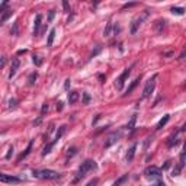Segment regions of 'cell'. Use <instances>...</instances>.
Returning <instances> with one entry per match:
<instances>
[{"mask_svg": "<svg viewBox=\"0 0 186 186\" xmlns=\"http://www.w3.org/2000/svg\"><path fill=\"white\" fill-rule=\"evenodd\" d=\"M13 15V10H10V9H7V10H4V12H2V19H0V23L3 25L4 22H6L7 19H9L10 16Z\"/></svg>", "mask_w": 186, "mask_h": 186, "instance_id": "cell-14", "label": "cell"}, {"mask_svg": "<svg viewBox=\"0 0 186 186\" xmlns=\"http://www.w3.org/2000/svg\"><path fill=\"white\" fill-rule=\"evenodd\" d=\"M121 135H122V132L121 131H115V132H112L111 135L108 137V140H106V142H105V148H109L111 146H113L116 141H118L119 138H121Z\"/></svg>", "mask_w": 186, "mask_h": 186, "instance_id": "cell-7", "label": "cell"}, {"mask_svg": "<svg viewBox=\"0 0 186 186\" xmlns=\"http://www.w3.org/2000/svg\"><path fill=\"white\" fill-rule=\"evenodd\" d=\"M0 182L2 183H20V179L16 176H10V175H6V173H0Z\"/></svg>", "mask_w": 186, "mask_h": 186, "instance_id": "cell-8", "label": "cell"}, {"mask_svg": "<svg viewBox=\"0 0 186 186\" xmlns=\"http://www.w3.org/2000/svg\"><path fill=\"white\" fill-rule=\"evenodd\" d=\"M138 83H140V77H137L135 80L132 81L131 85H129V87L127 89V93H125V96H127V95H131V93H132V90H134V89H135L137 86H138Z\"/></svg>", "mask_w": 186, "mask_h": 186, "instance_id": "cell-18", "label": "cell"}, {"mask_svg": "<svg viewBox=\"0 0 186 186\" xmlns=\"http://www.w3.org/2000/svg\"><path fill=\"white\" fill-rule=\"evenodd\" d=\"M98 182H99V179H98V177H95V179H92L86 186H96V185H98Z\"/></svg>", "mask_w": 186, "mask_h": 186, "instance_id": "cell-34", "label": "cell"}, {"mask_svg": "<svg viewBox=\"0 0 186 186\" xmlns=\"http://www.w3.org/2000/svg\"><path fill=\"white\" fill-rule=\"evenodd\" d=\"M16 106H17V100H16V99H10V100H9V108L15 109Z\"/></svg>", "mask_w": 186, "mask_h": 186, "instance_id": "cell-32", "label": "cell"}, {"mask_svg": "<svg viewBox=\"0 0 186 186\" xmlns=\"http://www.w3.org/2000/svg\"><path fill=\"white\" fill-rule=\"evenodd\" d=\"M169 119H170V115H164V116H163V118L159 121V124H157L156 129H161L163 127H164V125L167 124V122H169Z\"/></svg>", "mask_w": 186, "mask_h": 186, "instance_id": "cell-16", "label": "cell"}, {"mask_svg": "<svg viewBox=\"0 0 186 186\" xmlns=\"http://www.w3.org/2000/svg\"><path fill=\"white\" fill-rule=\"evenodd\" d=\"M137 3H125L124 6H122V10H125V9H128V7H132V6H135Z\"/></svg>", "mask_w": 186, "mask_h": 186, "instance_id": "cell-38", "label": "cell"}, {"mask_svg": "<svg viewBox=\"0 0 186 186\" xmlns=\"http://www.w3.org/2000/svg\"><path fill=\"white\" fill-rule=\"evenodd\" d=\"M111 29H112V22H109L105 28V37H109V35H111Z\"/></svg>", "mask_w": 186, "mask_h": 186, "instance_id": "cell-31", "label": "cell"}, {"mask_svg": "<svg viewBox=\"0 0 186 186\" xmlns=\"http://www.w3.org/2000/svg\"><path fill=\"white\" fill-rule=\"evenodd\" d=\"M41 22H42V15L38 13L37 16H35V23H34V35H38L39 34V28H41Z\"/></svg>", "mask_w": 186, "mask_h": 186, "instance_id": "cell-10", "label": "cell"}, {"mask_svg": "<svg viewBox=\"0 0 186 186\" xmlns=\"http://www.w3.org/2000/svg\"><path fill=\"white\" fill-rule=\"evenodd\" d=\"M135 122H137V113H134V115L131 116V119L128 121V124H127V129L132 131V129H134V127H135Z\"/></svg>", "mask_w": 186, "mask_h": 186, "instance_id": "cell-19", "label": "cell"}, {"mask_svg": "<svg viewBox=\"0 0 186 186\" xmlns=\"http://www.w3.org/2000/svg\"><path fill=\"white\" fill-rule=\"evenodd\" d=\"M55 32H57V31H55V29H51V31H50V34H48V41H47V45H48V47H51V45L54 44Z\"/></svg>", "mask_w": 186, "mask_h": 186, "instance_id": "cell-20", "label": "cell"}, {"mask_svg": "<svg viewBox=\"0 0 186 186\" xmlns=\"http://www.w3.org/2000/svg\"><path fill=\"white\" fill-rule=\"evenodd\" d=\"M96 167H98V164H96V161L95 160H90V159H87L85 163H81V166L79 167V170H77V173H76V177L73 179V183H77V182H80L83 177L87 175L90 170H95Z\"/></svg>", "mask_w": 186, "mask_h": 186, "instance_id": "cell-1", "label": "cell"}, {"mask_svg": "<svg viewBox=\"0 0 186 186\" xmlns=\"http://www.w3.org/2000/svg\"><path fill=\"white\" fill-rule=\"evenodd\" d=\"M19 65H20V61H19V58H13V60H12V65H10L9 79H12L15 74H16V71H17V68H19Z\"/></svg>", "mask_w": 186, "mask_h": 186, "instance_id": "cell-9", "label": "cell"}, {"mask_svg": "<svg viewBox=\"0 0 186 186\" xmlns=\"http://www.w3.org/2000/svg\"><path fill=\"white\" fill-rule=\"evenodd\" d=\"M41 121H42V116H39V118H38L37 121L34 122V125H39V124H41Z\"/></svg>", "mask_w": 186, "mask_h": 186, "instance_id": "cell-41", "label": "cell"}, {"mask_svg": "<svg viewBox=\"0 0 186 186\" xmlns=\"http://www.w3.org/2000/svg\"><path fill=\"white\" fill-rule=\"evenodd\" d=\"M164 26H166V22H164V20H156V23H154V29H156L157 34H161Z\"/></svg>", "mask_w": 186, "mask_h": 186, "instance_id": "cell-13", "label": "cell"}, {"mask_svg": "<svg viewBox=\"0 0 186 186\" xmlns=\"http://www.w3.org/2000/svg\"><path fill=\"white\" fill-rule=\"evenodd\" d=\"M100 116H102V115H96V118H95V119H93V125H95L96 122H98V121H99V119H100Z\"/></svg>", "mask_w": 186, "mask_h": 186, "instance_id": "cell-45", "label": "cell"}, {"mask_svg": "<svg viewBox=\"0 0 186 186\" xmlns=\"http://www.w3.org/2000/svg\"><path fill=\"white\" fill-rule=\"evenodd\" d=\"M144 175H146V177H148V179H157V177L161 176V169H159V167H156V166H150L144 170Z\"/></svg>", "mask_w": 186, "mask_h": 186, "instance_id": "cell-5", "label": "cell"}, {"mask_svg": "<svg viewBox=\"0 0 186 186\" xmlns=\"http://www.w3.org/2000/svg\"><path fill=\"white\" fill-rule=\"evenodd\" d=\"M4 65H6V57H2V64H0V67L3 68Z\"/></svg>", "mask_w": 186, "mask_h": 186, "instance_id": "cell-40", "label": "cell"}, {"mask_svg": "<svg viewBox=\"0 0 186 186\" xmlns=\"http://www.w3.org/2000/svg\"><path fill=\"white\" fill-rule=\"evenodd\" d=\"M119 32H121V26H119V23H115L113 25V35H118Z\"/></svg>", "mask_w": 186, "mask_h": 186, "instance_id": "cell-33", "label": "cell"}, {"mask_svg": "<svg viewBox=\"0 0 186 186\" xmlns=\"http://www.w3.org/2000/svg\"><path fill=\"white\" fill-rule=\"evenodd\" d=\"M186 58V47L183 48V51L180 52V55H179V60H185Z\"/></svg>", "mask_w": 186, "mask_h": 186, "instance_id": "cell-37", "label": "cell"}, {"mask_svg": "<svg viewBox=\"0 0 186 186\" xmlns=\"http://www.w3.org/2000/svg\"><path fill=\"white\" fill-rule=\"evenodd\" d=\"M32 61H34V64L38 65V67L42 64V60H41V57H38V55H34V57H32Z\"/></svg>", "mask_w": 186, "mask_h": 186, "instance_id": "cell-29", "label": "cell"}, {"mask_svg": "<svg viewBox=\"0 0 186 186\" xmlns=\"http://www.w3.org/2000/svg\"><path fill=\"white\" fill-rule=\"evenodd\" d=\"M10 35H13V37H17L19 35V22H15L12 29H10Z\"/></svg>", "mask_w": 186, "mask_h": 186, "instance_id": "cell-25", "label": "cell"}, {"mask_svg": "<svg viewBox=\"0 0 186 186\" xmlns=\"http://www.w3.org/2000/svg\"><path fill=\"white\" fill-rule=\"evenodd\" d=\"M153 186H166V185H164V182H161V180H160V182L154 183V185H153Z\"/></svg>", "mask_w": 186, "mask_h": 186, "instance_id": "cell-43", "label": "cell"}, {"mask_svg": "<svg viewBox=\"0 0 186 186\" xmlns=\"http://www.w3.org/2000/svg\"><path fill=\"white\" fill-rule=\"evenodd\" d=\"M55 142H57L55 140H54L52 142H48L47 146L44 147V150H42V156H47V154H50V153H51V150H52V147L55 146Z\"/></svg>", "mask_w": 186, "mask_h": 186, "instance_id": "cell-17", "label": "cell"}, {"mask_svg": "<svg viewBox=\"0 0 186 186\" xmlns=\"http://www.w3.org/2000/svg\"><path fill=\"white\" fill-rule=\"evenodd\" d=\"M47 111H48V103H44V105H42V109H41V113L44 115Z\"/></svg>", "mask_w": 186, "mask_h": 186, "instance_id": "cell-39", "label": "cell"}, {"mask_svg": "<svg viewBox=\"0 0 186 186\" xmlns=\"http://www.w3.org/2000/svg\"><path fill=\"white\" fill-rule=\"evenodd\" d=\"M37 77H38V74H37V71H34V73H31L29 74V77H28V83H29L31 86L35 83V80H37Z\"/></svg>", "mask_w": 186, "mask_h": 186, "instance_id": "cell-26", "label": "cell"}, {"mask_svg": "<svg viewBox=\"0 0 186 186\" xmlns=\"http://www.w3.org/2000/svg\"><path fill=\"white\" fill-rule=\"evenodd\" d=\"M177 142H179V140H177V132H175V134H173V135L169 138V141H167V147H169V148H172L173 146H176Z\"/></svg>", "mask_w": 186, "mask_h": 186, "instance_id": "cell-15", "label": "cell"}, {"mask_svg": "<svg viewBox=\"0 0 186 186\" xmlns=\"http://www.w3.org/2000/svg\"><path fill=\"white\" fill-rule=\"evenodd\" d=\"M147 15H148V10H146V13L142 15L141 17H137V19H134L132 20V23H131V34L134 35V34H137V31H138V28H140V25L142 23V20L147 17Z\"/></svg>", "mask_w": 186, "mask_h": 186, "instance_id": "cell-6", "label": "cell"}, {"mask_svg": "<svg viewBox=\"0 0 186 186\" xmlns=\"http://www.w3.org/2000/svg\"><path fill=\"white\" fill-rule=\"evenodd\" d=\"M79 100V92H70L68 93V102L70 103H76Z\"/></svg>", "mask_w": 186, "mask_h": 186, "instance_id": "cell-21", "label": "cell"}, {"mask_svg": "<svg viewBox=\"0 0 186 186\" xmlns=\"http://www.w3.org/2000/svg\"><path fill=\"white\" fill-rule=\"evenodd\" d=\"M65 129H67V125H61V127H60V129H58L57 134H55V141H58V140H60L61 137L64 135Z\"/></svg>", "mask_w": 186, "mask_h": 186, "instance_id": "cell-24", "label": "cell"}, {"mask_svg": "<svg viewBox=\"0 0 186 186\" xmlns=\"http://www.w3.org/2000/svg\"><path fill=\"white\" fill-rule=\"evenodd\" d=\"M90 95H89L87 92H85V93H83V105H89V103H90Z\"/></svg>", "mask_w": 186, "mask_h": 186, "instance_id": "cell-28", "label": "cell"}, {"mask_svg": "<svg viewBox=\"0 0 186 186\" xmlns=\"http://www.w3.org/2000/svg\"><path fill=\"white\" fill-rule=\"evenodd\" d=\"M127 180H128V175H122L119 179H116L115 182H113V185H112V186H121L122 183H125Z\"/></svg>", "mask_w": 186, "mask_h": 186, "instance_id": "cell-22", "label": "cell"}, {"mask_svg": "<svg viewBox=\"0 0 186 186\" xmlns=\"http://www.w3.org/2000/svg\"><path fill=\"white\" fill-rule=\"evenodd\" d=\"M131 68H132V67L125 68V70H124V73H122V74L115 80V87H116V90H122V89H124V85H125L127 79L129 77V74H131Z\"/></svg>", "mask_w": 186, "mask_h": 186, "instance_id": "cell-4", "label": "cell"}, {"mask_svg": "<svg viewBox=\"0 0 186 186\" xmlns=\"http://www.w3.org/2000/svg\"><path fill=\"white\" fill-rule=\"evenodd\" d=\"M63 6H64V10H65V12H70V4H68L67 0H64V2H63Z\"/></svg>", "mask_w": 186, "mask_h": 186, "instance_id": "cell-36", "label": "cell"}, {"mask_svg": "<svg viewBox=\"0 0 186 186\" xmlns=\"http://www.w3.org/2000/svg\"><path fill=\"white\" fill-rule=\"evenodd\" d=\"M185 86H186V83H185Z\"/></svg>", "mask_w": 186, "mask_h": 186, "instance_id": "cell-48", "label": "cell"}, {"mask_svg": "<svg viewBox=\"0 0 186 186\" xmlns=\"http://www.w3.org/2000/svg\"><path fill=\"white\" fill-rule=\"evenodd\" d=\"M183 150H185V151H186V142H185V146H183Z\"/></svg>", "mask_w": 186, "mask_h": 186, "instance_id": "cell-47", "label": "cell"}, {"mask_svg": "<svg viewBox=\"0 0 186 186\" xmlns=\"http://www.w3.org/2000/svg\"><path fill=\"white\" fill-rule=\"evenodd\" d=\"M55 17V10L54 9H51L50 12H48V22H52Z\"/></svg>", "mask_w": 186, "mask_h": 186, "instance_id": "cell-30", "label": "cell"}, {"mask_svg": "<svg viewBox=\"0 0 186 186\" xmlns=\"http://www.w3.org/2000/svg\"><path fill=\"white\" fill-rule=\"evenodd\" d=\"M12 154H13V147H9V153L6 154V159L10 160V159H12Z\"/></svg>", "mask_w": 186, "mask_h": 186, "instance_id": "cell-35", "label": "cell"}, {"mask_svg": "<svg viewBox=\"0 0 186 186\" xmlns=\"http://www.w3.org/2000/svg\"><path fill=\"white\" fill-rule=\"evenodd\" d=\"M32 146H34V140H31V141H29V144H28V147H26V150H25V151L22 153V154H20L19 157H17V163H20L22 160L25 159V157L28 156V154H29V153H31V150H32Z\"/></svg>", "mask_w": 186, "mask_h": 186, "instance_id": "cell-11", "label": "cell"}, {"mask_svg": "<svg viewBox=\"0 0 186 186\" xmlns=\"http://www.w3.org/2000/svg\"><path fill=\"white\" fill-rule=\"evenodd\" d=\"M64 87H65V89H68V87H70V80H68V79L65 80V83H64Z\"/></svg>", "mask_w": 186, "mask_h": 186, "instance_id": "cell-44", "label": "cell"}, {"mask_svg": "<svg viewBox=\"0 0 186 186\" xmlns=\"http://www.w3.org/2000/svg\"><path fill=\"white\" fill-rule=\"evenodd\" d=\"M170 10H172L173 15H177V16H182V15L185 13V9H183V7H179V6H173Z\"/></svg>", "mask_w": 186, "mask_h": 186, "instance_id": "cell-23", "label": "cell"}, {"mask_svg": "<svg viewBox=\"0 0 186 186\" xmlns=\"http://www.w3.org/2000/svg\"><path fill=\"white\" fill-rule=\"evenodd\" d=\"M32 176L38 179H47V180H55L60 179V173L51 169H42V170H32Z\"/></svg>", "mask_w": 186, "mask_h": 186, "instance_id": "cell-2", "label": "cell"}, {"mask_svg": "<svg viewBox=\"0 0 186 186\" xmlns=\"http://www.w3.org/2000/svg\"><path fill=\"white\" fill-rule=\"evenodd\" d=\"M156 79H157V74H154L151 79H148V80H147L146 87H144V90H142V99L150 98V95H151L153 90H154V86H156Z\"/></svg>", "mask_w": 186, "mask_h": 186, "instance_id": "cell-3", "label": "cell"}, {"mask_svg": "<svg viewBox=\"0 0 186 186\" xmlns=\"http://www.w3.org/2000/svg\"><path fill=\"white\" fill-rule=\"evenodd\" d=\"M77 154V148L76 147H71V148H68V153H67V160L71 159L73 156H76Z\"/></svg>", "mask_w": 186, "mask_h": 186, "instance_id": "cell-27", "label": "cell"}, {"mask_svg": "<svg viewBox=\"0 0 186 186\" xmlns=\"http://www.w3.org/2000/svg\"><path fill=\"white\" fill-rule=\"evenodd\" d=\"M57 111H63V103H61V102L57 103Z\"/></svg>", "mask_w": 186, "mask_h": 186, "instance_id": "cell-42", "label": "cell"}, {"mask_svg": "<svg viewBox=\"0 0 186 186\" xmlns=\"http://www.w3.org/2000/svg\"><path fill=\"white\" fill-rule=\"evenodd\" d=\"M180 131H182V132H185V131H186V122H185V124H183V127H182V128H180Z\"/></svg>", "mask_w": 186, "mask_h": 186, "instance_id": "cell-46", "label": "cell"}, {"mask_svg": "<svg viewBox=\"0 0 186 186\" xmlns=\"http://www.w3.org/2000/svg\"><path fill=\"white\" fill-rule=\"evenodd\" d=\"M135 151H137V144H134V146L128 150V153H127L125 159H127V161H128V163H131L132 160H134V157H135Z\"/></svg>", "mask_w": 186, "mask_h": 186, "instance_id": "cell-12", "label": "cell"}]
</instances>
